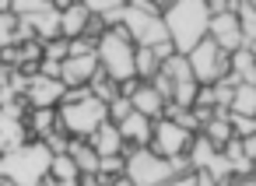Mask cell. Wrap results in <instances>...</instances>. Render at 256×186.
<instances>
[{"label":"cell","mask_w":256,"mask_h":186,"mask_svg":"<svg viewBox=\"0 0 256 186\" xmlns=\"http://www.w3.org/2000/svg\"><path fill=\"white\" fill-rule=\"evenodd\" d=\"M88 92H92V95H95L98 102H106V106H109V102H112V98L120 95V84H116V81H109V78H106V74L98 70V74H95V78L88 81Z\"/></svg>","instance_id":"484cf974"},{"label":"cell","mask_w":256,"mask_h":186,"mask_svg":"<svg viewBox=\"0 0 256 186\" xmlns=\"http://www.w3.org/2000/svg\"><path fill=\"white\" fill-rule=\"evenodd\" d=\"M42 60H50V64H64V60H67V39L42 42Z\"/></svg>","instance_id":"4dcf8cb0"},{"label":"cell","mask_w":256,"mask_h":186,"mask_svg":"<svg viewBox=\"0 0 256 186\" xmlns=\"http://www.w3.org/2000/svg\"><path fill=\"white\" fill-rule=\"evenodd\" d=\"M228 123H232V134H235L238 140L256 134V120H252V116H232V112H228Z\"/></svg>","instance_id":"1f68e13d"},{"label":"cell","mask_w":256,"mask_h":186,"mask_svg":"<svg viewBox=\"0 0 256 186\" xmlns=\"http://www.w3.org/2000/svg\"><path fill=\"white\" fill-rule=\"evenodd\" d=\"M0 186H11V182H8V179H4V176H0Z\"/></svg>","instance_id":"ab89813d"},{"label":"cell","mask_w":256,"mask_h":186,"mask_svg":"<svg viewBox=\"0 0 256 186\" xmlns=\"http://www.w3.org/2000/svg\"><path fill=\"white\" fill-rule=\"evenodd\" d=\"M130 106H134V112H140V116H148L151 123H158L162 120V112H165V98L151 88V84H137V92L130 95Z\"/></svg>","instance_id":"5bb4252c"},{"label":"cell","mask_w":256,"mask_h":186,"mask_svg":"<svg viewBox=\"0 0 256 186\" xmlns=\"http://www.w3.org/2000/svg\"><path fill=\"white\" fill-rule=\"evenodd\" d=\"M151 53L158 56V64H165V60H172V56H176V46H172V42H158Z\"/></svg>","instance_id":"e575fe53"},{"label":"cell","mask_w":256,"mask_h":186,"mask_svg":"<svg viewBox=\"0 0 256 186\" xmlns=\"http://www.w3.org/2000/svg\"><path fill=\"white\" fill-rule=\"evenodd\" d=\"M218 154H221V151H218V148H214L207 137H200V134H196V137L190 140L186 162H190V168H193V172H204V168H210V162H214Z\"/></svg>","instance_id":"d6986e66"},{"label":"cell","mask_w":256,"mask_h":186,"mask_svg":"<svg viewBox=\"0 0 256 186\" xmlns=\"http://www.w3.org/2000/svg\"><path fill=\"white\" fill-rule=\"evenodd\" d=\"M42 144L50 148V154H67V148H70V137H67L64 130H53V134H46V137H42Z\"/></svg>","instance_id":"d6a6232c"},{"label":"cell","mask_w":256,"mask_h":186,"mask_svg":"<svg viewBox=\"0 0 256 186\" xmlns=\"http://www.w3.org/2000/svg\"><path fill=\"white\" fill-rule=\"evenodd\" d=\"M134 53H137V46L130 42V36H126L123 25L109 28V32L98 39V46H95L98 70H102L109 81H116V84L134 81Z\"/></svg>","instance_id":"3957f363"},{"label":"cell","mask_w":256,"mask_h":186,"mask_svg":"<svg viewBox=\"0 0 256 186\" xmlns=\"http://www.w3.org/2000/svg\"><path fill=\"white\" fill-rule=\"evenodd\" d=\"M50 179H56V182H74V179H81V172H78V165L70 162V154H53V162H50Z\"/></svg>","instance_id":"d4e9b609"},{"label":"cell","mask_w":256,"mask_h":186,"mask_svg":"<svg viewBox=\"0 0 256 186\" xmlns=\"http://www.w3.org/2000/svg\"><path fill=\"white\" fill-rule=\"evenodd\" d=\"M18 28H22V22L11 11H0V50L18 46Z\"/></svg>","instance_id":"f1b7e54d"},{"label":"cell","mask_w":256,"mask_h":186,"mask_svg":"<svg viewBox=\"0 0 256 186\" xmlns=\"http://www.w3.org/2000/svg\"><path fill=\"white\" fill-rule=\"evenodd\" d=\"M67 154H70V162L78 165L81 176H98V154H95V148L88 140H70Z\"/></svg>","instance_id":"44dd1931"},{"label":"cell","mask_w":256,"mask_h":186,"mask_svg":"<svg viewBox=\"0 0 256 186\" xmlns=\"http://www.w3.org/2000/svg\"><path fill=\"white\" fill-rule=\"evenodd\" d=\"M78 186H109V182H106L102 176H81V179H78Z\"/></svg>","instance_id":"8d00e7d4"},{"label":"cell","mask_w":256,"mask_h":186,"mask_svg":"<svg viewBox=\"0 0 256 186\" xmlns=\"http://www.w3.org/2000/svg\"><path fill=\"white\" fill-rule=\"evenodd\" d=\"M162 74H168V81L172 84H182V81H193V70H190V64H186V56H172V60H165L162 64Z\"/></svg>","instance_id":"83f0119b"},{"label":"cell","mask_w":256,"mask_h":186,"mask_svg":"<svg viewBox=\"0 0 256 186\" xmlns=\"http://www.w3.org/2000/svg\"><path fill=\"white\" fill-rule=\"evenodd\" d=\"M25 130H28V140H32V137L42 140L46 134L60 130V126H56V109H28V112H25Z\"/></svg>","instance_id":"e0dca14e"},{"label":"cell","mask_w":256,"mask_h":186,"mask_svg":"<svg viewBox=\"0 0 256 186\" xmlns=\"http://www.w3.org/2000/svg\"><path fill=\"white\" fill-rule=\"evenodd\" d=\"M22 144H28L25 120H18V116H8V112H0V154H11V151H18Z\"/></svg>","instance_id":"2e32d148"},{"label":"cell","mask_w":256,"mask_h":186,"mask_svg":"<svg viewBox=\"0 0 256 186\" xmlns=\"http://www.w3.org/2000/svg\"><path fill=\"white\" fill-rule=\"evenodd\" d=\"M98 176H102L106 182L123 179V176H126V154H106V158H98Z\"/></svg>","instance_id":"4316f807"},{"label":"cell","mask_w":256,"mask_h":186,"mask_svg":"<svg viewBox=\"0 0 256 186\" xmlns=\"http://www.w3.org/2000/svg\"><path fill=\"white\" fill-rule=\"evenodd\" d=\"M126 179L134 186H165L176 176L162 154H154L151 148H134V151H126Z\"/></svg>","instance_id":"8992f818"},{"label":"cell","mask_w":256,"mask_h":186,"mask_svg":"<svg viewBox=\"0 0 256 186\" xmlns=\"http://www.w3.org/2000/svg\"><path fill=\"white\" fill-rule=\"evenodd\" d=\"M228 186H256V179L252 176H235V179H228Z\"/></svg>","instance_id":"74e56055"},{"label":"cell","mask_w":256,"mask_h":186,"mask_svg":"<svg viewBox=\"0 0 256 186\" xmlns=\"http://www.w3.org/2000/svg\"><path fill=\"white\" fill-rule=\"evenodd\" d=\"M60 11V39H81L88 32V4H56Z\"/></svg>","instance_id":"7c38bea8"},{"label":"cell","mask_w":256,"mask_h":186,"mask_svg":"<svg viewBox=\"0 0 256 186\" xmlns=\"http://www.w3.org/2000/svg\"><path fill=\"white\" fill-rule=\"evenodd\" d=\"M151 134H154V123H151L148 116H140V112H130V116L120 123V137H123L126 151L148 148V144H151Z\"/></svg>","instance_id":"4fadbf2b"},{"label":"cell","mask_w":256,"mask_h":186,"mask_svg":"<svg viewBox=\"0 0 256 186\" xmlns=\"http://www.w3.org/2000/svg\"><path fill=\"white\" fill-rule=\"evenodd\" d=\"M109 186H134V182H130V179H126V176H123V179H112V182H109Z\"/></svg>","instance_id":"f35d334b"},{"label":"cell","mask_w":256,"mask_h":186,"mask_svg":"<svg viewBox=\"0 0 256 186\" xmlns=\"http://www.w3.org/2000/svg\"><path fill=\"white\" fill-rule=\"evenodd\" d=\"M186 64H190L196 84H218L228 74V53H221L210 39H204L193 53H186Z\"/></svg>","instance_id":"52a82bcc"},{"label":"cell","mask_w":256,"mask_h":186,"mask_svg":"<svg viewBox=\"0 0 256 186\" xmlns=\"http://www.w3.org/2000/svg\"><path fill=\"white\" fill-rule=\"evenodd\" d=\"M64 81H50V78H32L28 88H25V106L28 109H56L64 102Z\"/></svg>","instance_id":"30bf717a"},{"label":"cell","mask_w":256,"mask_h":186,"mask_svg":"<svg viewBox=\"0 0 256 186\" xmlns=\"http://www.w3.org/2000/svg\"><path fill=\"white\" fill-rule=\"evenodd\" d=\"M232 116H252L256 120V84H238L232 95Z\"/></svg>","instance_id":"603a6c76"},{"label":"cell","mask_w":256,"mask_h":186,"mask_svg":"<svg viewBox=\"0 0 256 186\" xmlns=\"http://www.w3.org/2000/svg\"><path fill=\"white\" fill-rule=\"evenodd\" d=\"M228 74H232L238 84H256V56L242 46L238 53L228 56Z\"/></svg>","instance_id":"ffe728a7"},{"label":"cell","mask_w":256,"mask_h":186,"mask_svg":"<svg viewBox=\"0 0 256 186\" xmlns=\"http://www.w3.org/2000/svg\"><path fill=\"white\" fill-rule=\"evenodd\" d=\"M106 102H98L92 92L84 98H70L56 106V126L70 137V140H88L102 123H106Z\"/></svg>","instance_id":"5b68a950"},{"label":"cell","mask_w":256,"mask_h":186,"mask_svg":"<svg viewBox=\"0 0 256 186\" xmlns=\"http://www.w3.org/2000/svg\"><path fill=\"white\" fill-rule=\"evenodd\" d=\"M158 70H162V64H158V56H154L151 50H137V53H134V78H137V81L148 84Z\"/></svg>","instance_id":"cb8c5ba5"},{"label":"cell","mask_w":256,"mask_h":186,"mask_svg":"<svg viewBox=\"0 0 256 186\" xmlns=\"http://www.w3.org/2000/svg\"><path fill=\"white\" fill-rule=\"evenodd\" d=\"M98 74V60L95 53L92 56H67L64 67H60V81L64 88H88V81Z\"/></svg>","instance_id":"8fae6325"},{"label":"cell","mask_w":256,"mask_h":186,"mask_svg":"<svg viewBox=\"0 0 256 186\" xmlns=\"http://www.w3.org/2000/svg\"><path fill=\"white\" fill-rule=\"evenodd\" d=\"M162 14H165V4H151V0H134V4H126L123 28H126V36L137 50H154L158 42H168Z\"/></svg>","instance_id":"277c9868"},{"label":"cell","mask_w":256,"mask_h":186,"mask_svg":"<svg viewBox=\"0 0 256 186\" xmlns=\"http://www.w3.org/2000/svg\"><path fill=\"white\" fill-rule=\"evenodd\" d=\"M95 46H98V42H92V39H84V36H81V39H70V42H67V56H92Z\"/></svg>","instance_id":"836d02e7"},{"label":"cell","mask_w":256,"mask_h":186,"mask_svg":"<svg viewBox=\"0 0 256 186\" xmlns=\"http://www.w3.org/2000/svg\"><path fill=\"white\" fill-rule=\"evenodd\" d=\"M50 148L42 140H28L11 154H0V176L11 186H42V179L50 176Z\"/></svg>","instance_id":"7a4b0ae2"},{"label":"cell","mask_w":256,"mask_h":186,"mask_svg":"<svg viewBox=\"0 0 256 186\" xmlns=\"http://www.w3.org/2000/svg\"><path fill=\"white\" fill-rule=\"evenodd\" d=\"M242 154H246L249 162H256V134H252V137H242Z\"/></svg>","instance_id":"d590c367"},{"label":"cell","mask_w":256,"mask_h":186,"mask_svg":"<svg viewBox=\"0 0 256 186\" xmlns=\"http://www.w3.org/2000/svg\"><path fill=\"white\" fill-rule=\"evenodd\" d=\"M207 39L221 50V53H238L246 46L242 39V25H238V14H214L210 18V28H207Z\"/></svg>","instance_id":"9c48e42d"},{"label":"cell","mask_w":256,"mask_h":186,"mask_svg":"<svg viewBox=\"0 0 256 186\" xmlns=\"http://www.w3.org/2000/svg\"><path fill=\"white\" fill-rule=\"evenodd\" d=\"M88 144L95 148V154L98 158H106V154H126V144H123V137H120V126L116 123H102L92 137H88Z\"/></svg>","instance_id":"9a60e30c"},{"label":"cell","mask_w":256,"mask_h":186,"mask_svg":"<svg viewBox=\"0 0 256 186\" xmlns=\"http://www.w3.org/2000/svg\"><path fill=\"white\" fill-rule=\"evenodd\" d=\"M130 112H134V106H130V98H123V95H116V98L106 106V116H109V123H116V126H120Z\"/></svg>","instance_id":"f546056e"},{"label":"cell","mask_w":256,"mask_h":186,"mask_svg":"<svg viewBox=\"0 0 256 186\" xmlns=\"http://www.w3.org/2000/svg\"><path fill=\"white\" fill-rule=\"evenodd\" d=\"M193 137H196V134H190V130L176 126L172 120H158L148 148H151L154 154H162L165 162H172V158H182V154L190 151V140H193Z\"/></svg>","instance_id":"ba28073f"},{"label":"cell","mask_w":256,"mask_h":186,"mask_svg":"<svg viewBox=\"0 0 256 186\" xmlns=\"http://www.w3.org/2000/svg\"><path fill=\"white\" fill-rule=\"evenodd\" d=\"M200 137H207L218 151L228 144V140H235V134H232V123H228V116H210L207 123H204V130H200Z\"/></svg>","instance_id":"7402d4cb"},{"label":"cell","mask_w":256,"mask_h":186,"mask_svg":"<svg viewBox=\"0 0 256 186\" xmlns=\"http://www.w3.org/2000/svg\"><path fill=\"white\" fill-rule=\"evenodd\" d=\"M88 14L98 18L106 28H116V25H123L126 4H123V0H92V4H88Z\"/></svg>","instance_id":"ac0fdd59"},{"label":"cell","mask_w":256,"mask_h":186,"mask_svg":"<svg viewBox=\"0 0 256 186\" xmlns=\"http://www.w3.org/2000/svg\"><path fill=\"white\" fill-rule=\"evenodd\" d=\"M162 22H165V32H168V42L176 46V53L186 56L207 39V28H210L207 0H172V4H165Z\"/></svg>","instance_id":"6da1fadb"},{"label":"cell","mask_w":256,"mask_h":186,"mask_svg":"<svg viewBox=\"0 0 256 186\" xmlns=\"http://www.w3.org/2000/svg\"><path fill=\"white\" fill-rule=\"evenodd\" d=\"M252 11H256V4H252Z\"/></svg>","instance_id":"60d3db41"}]
</instances>
